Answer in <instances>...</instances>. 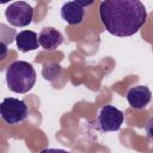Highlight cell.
Instances as JSON below:
<instances>
[{
  "label": "cell",
  "instance_id": "4",
  "mask_svg": "<svg viewBox=\"0 0 153 153\" xmlns=\"http://www.w3.org/2000/svg\"><path fill=\"white\" fill-rule=\"evenodd\" d=\"M5 17L11 25L17 27H24L32 22L33 8L25 1H16L6 8Z\"/></svg>",
  "mask_w": 153,
  "mask_h": 153
},
{
  "label": "cell",
  "instance_id": "13",
  "mask_svg": "<svg viewBox=\"0 0 153 153\" xmlns=\"http://www.w3.org/2000/svg\"><path fill=\"white\" fill-rule=\"evenodd\" d=\"M8 1H11V0H0V4L4 5V4H6V2H8Z\"/></svg>",
  "mask_w": 153,
  "mask_h": 153
},
{
  "label": "cell",
  "instance_id": "2",
  "mask_svg": "<svg viewBox=\"0 0 153 153\" xmlns=\"http://www.w3.org/2000/svg\"><path fill=\"white\" fill-rule=\"evenodd\" d=\"M6 82L10 91L26 93L36 82L35 68L26 61H14L6 69Z\"/></svg>",
  "mask_w": 153,
  "mask_h": 153
},
{
  "label": "cell",
  "instance_id": "6",
  "mask_svg": "<svg viewBox=\"0 0 153 153\" xmlns=\"http://www.w3.org/2000/svg\"><path fill=\"white\" fill-rule=\"evenodd\" d=\"M151 98H152V93H151L149 88L143 85L134 86V87L129 88V91L127 92V100H128L129 105L134 109L146 108L148 105V103L151 102Z\"/></svg>",
  "mask_w": 153,
  "mask_h": 153
},
{
  "label": "cell",
  "instance_id": "8",
  "mask_svg": "<svg viewBox=\"0 0 153 153\" xmlns=\"http://www.w3.org/2000/svg\"><path fill=\"white\" fill-rule=\"evenodd\" d=\"M85 16L84 7L75 1H68L61 7V18L69 25H79Z\"/></svg>",
  "mask_w": 153,
  "mask_h": 153
},
{
  "label": "cell",
  "instance_id": "7",
  "mask_svg": "<svg viewBox=\"0 0 153 153\" xmlns=\"http://www.w3.org/2000/svg\"><path fill=\"white\" fill-rule=\"evenodd\" d=\"M38 41H39V45L43 49L56 50L63 43V36L59 30L51 26H47L41 30L38 35Z\"/></svg>",
  "mask_w": 153,
  "mask_h": 153
},
{
  "label": "cell",
  "instance_id": "12",
  "mask_svg": "<svg viewBox=\"0 0 153 153\" xmlns=\"http://www.w3.org/2000/svg\"><path fill=\"white\" fill-rule=\"evenodd\" d=\"M75 2H78L79 5H81L82 7H90L96 0H74Z\"/></svg>",
  "mask_w": 153,
  "mask_h": 153
},
{
  "label": "cell",
  "instance_id": "11",
  "mask_svg": "<svg viewBox=\"0 0 153 153\" xmlns=\"http://www.w3.org/2000/svg\"><path fill=\"white\" fill-rule=\"evenodd\" d=\"M145 131H146L147 137L153 140V116H151V117L148 118V121L146 122V126H145Z\"/></svg>",
  "mask_w": 153,
  "mask_h": 153
},
{
  "label": "cell",
  "instance_id": "5",
  "mask_svg": "<svg viewBox=\"0 0 153 153\" xmlns=\"http://www.w3.org/2000/svg\"><path fill=\"white\" fill-rule=\"evenodd\" d=\"M97 122L102 131H116L123 123V112L114 105H105L100 109Z\"/></svg>",
  "mask_w": 153,
  "mask_h": 153
},
{
  "label": "cell",
  "instance_id": "9",
  "mask_svg": "<svg viewBox=\"0 0 153 153\" xmlns=\"http://www.w3.org/2000/svg\"><path fill=\"white\" fill-rule=\"evenodd\" d=\"M16 43H17V48L22 53H26V51L36 50L38 48L39 41L35 31L24 30L16 35Z\"/></svg>",
  "mask_w": 153,
  "mask_h": 153
},
{
  "label": "cell",
  "instance_id": "10",
  "mask_svg": "<svg viewBox=\"0 0 153 153\" xmlns=\"http://www.w3.org/2000/svg\"><path fill=\"white\" fill-rule=\"evenodd\" d=\"M61 66L56 62H48V63H44L43 66V69H42V75L45 80H49V81H53L55 80L60 74H61Z\"/></svg>",
  "mask_w": 153,
  "mask_h": 153
},
{
  "label": "cell",
  "instance_id": "3",
  "mask_svg": "<svg viewBox=\"0 0 153 153\" xmlns=\"http://www.w3.org/2000/svg\"><path fill=\"white\" fill-rule=\"evenodd\" d=\"M1 118L8 124H18L26 120L29 109L24 100L8 97L5 98L0 104Z\"/></svg>",
  "mask_w": 153,
  "mask_h": 153
},
{
  "label": "cell",
  "instance_id": "1",
  "mask_svg": "<svg viewBox=\"0 0 153 153\" xmlns=\"http://www.w3.org/2000/svg\"><path fill=\"white\" fill-rule=\"evenodd\" d=\"M99 17L106 31L117 37L135 35L147 20V11L140 0H104Z\"/></svg>",
  "mask_w": 153,
  "mask_h": 153
}]
</instances>
